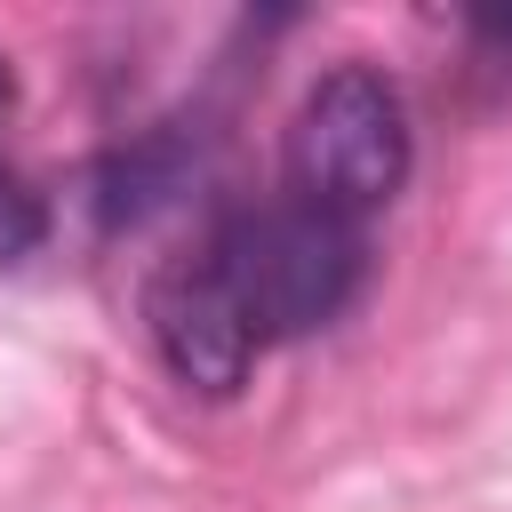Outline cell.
Instances as JSON below:
<instances>
[{
	"mask_svg": "<svg viewBox=\"0 0 512 512\" xmlns=\"http://www.w3.org/2000/svg\"><path fill=\"white\" fill-rule=\"evenodd\" d=\"M216 288L232 296V312L248 320L256 344H288L328 328L360 280H368V224H344L312 200H264V208H232L216 224V240L200 248Z\"/></svg>",
	"mask_w": 512,
	"mask_h": 512,
	"instance_id": "obj_1",
	"label": "cell"
},
{
	"mask_svg": "<svg viewBox=\"0 0 512 512\" xmlns=\"http://www.w3.org/2000/svg\"><path fill=\"white\" fill-rule=\"evenodd\" d=\"M288 200H312L344 224H368L416 160L408 104L376 64H336L312 80V96L288 120Z\"/></svg>",
	"mask_w": 512,
	"mask_h": 512,
	"instance_id": "obj_2",
	"label": "cell"
},
{
	"mask_svg": "<svg viewBox=\"0 0 512 512\" xmlns=\"http://www.w3.org/2000/svg\"><path fill=\"white\" fill-rule=\"evenodd\" d=\"M144 328H152L168 376L192 384V392H208V400H232V392L248 384L256 352H264V344L248 336V320L232 312V296L216 288L208 256H176V264L152 272V288H144Z\"/></svg>",
	"mask_w": 512,
	"mask_h": 512,
	"instance_id": "obj_3",
	"label": "cell"
},
{
	"mask_svg": "<svg viewBox=\"0 0 512 512\" xmlns=\"http://www.w3.org/2000/svg\"><path fill=\"white\" fill-rule=\"evenodd\" d=\"M40 240H48V208H40V192H32L16 168H0V264L32 256Z\"/></svg>",
	"mask_w": 512,
	"mask_h": 512,
	"instance_id": "obj_4",
	"label": "cell"
},
{
	"mask_svg": "<svg viewBox=\"0 0 512 512\" xmlns=\"http://www.w3.org/2000/svg\"><path fill=\"white\" fill-rule=\"evenodd\" d=\"M16 112V80H8V64H0V120Z\"/></svg>",
	"mask_w": 512,
	"mask_h": 512,
	"instance_id": "obj_5",
	"label": "cell"
}]
</instances>
